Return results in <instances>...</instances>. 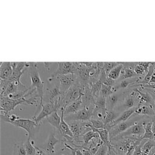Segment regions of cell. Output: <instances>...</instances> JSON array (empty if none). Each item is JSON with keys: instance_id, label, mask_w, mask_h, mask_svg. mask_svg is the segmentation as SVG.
<instances>
[{"instance_id": "obj_3", "label": "cell", "mask_w": 155, "mask_h": 155, "mask_svg": "<svg viewBox=\"0 0 155 155\" xmlns=\"http://www.w3.org/2000/svg\"><path fill=\"white\" fill-rule=\"evenodd\" d=\"M8 123L24 129L28 134V139H30L33 137L34 134L39 128V125H38L33 119H24L19 117L16 120L8 122Z\"/></svg>"}, {"instance_id": "obj_30", "label": "cell", "mask_w": 155, "mask_h": 155, "mask_svg": "<svg viewBox=\"0 0 155 155\" xmlns=\"http://www.w3.org/2000/svg\"><path fill=\"white\" fill-rule=\"evenodd\" d=\"M108 150V147L102 144L98 149L97 151L96 152V153L95 154V155H107V151Z\"/></svg>"}, {"instance_id": "obj_22", "label": "cell", "mask_w": 155, "mask_h": 155, "mask_svg": "<svg viewBox=\"0 0 155 155\" xmlns=\"http://www.w3.org/2000/svg\"><path fill=\"white\" fill-rule=\"evenodd\" d=\"M136 103V99L133 95H130L129 96H126L124 101V107L125 110H128L135 107Z\"/></svg>"}, {"instance_id": "obj_33", "label": "cell", "mask_w": 155, "mask_h": 155, "mask_svg": "<svg viewBox=\"0 0 155 155\" xmlns=\"http://www.w3.org/2000/svg\"><path fill=\"white\" fill-rule=\"evenodd\" d=\"M107 155H117L116 151H114V148H113L112 146L111 147L108 148Z\"/></svg>"}, {"instance_id": "obj_15", "label": "cell", "mask_w": 155, "mask_h": 155, "mask_svg": "<svg viewBox=\"0 0 155 155\" xmlns=\"http://www.w3.org/2000/svg\"><path fill=\"white\" fill-rule=\"evenodd\" d=\"M93 130H94V131L97 132L99 134V137L103 144L107 145L108 148L111 147L109 137V132L106 128L95 129L93 128Z\"/></svg>"}, {"instance_id": "obj_31", "label": "cell", "mask_w": 155, "mask_h": 155, "mask_svg": "<svg viewBox=\"0 0 155 155\" xmlns=\"http://www.w3.org/2000/svg\"><path fill=\"white\" fill-rule=\"evenodd\" d=\"M36 155H51V154L47 153L41 147H38L36 146ZM55 155H57V154Z\"/></svg>"}, {"instance_id": "obj_16", "label": "cell", "mask_w": 155, "mask_h": 155, "mask_svg": "<svg viewBox=\"0 0 155 155\" xmlns=\"http://www.w3.org/2000/svg\"><path fill=\"white\" fill-rule=\"evenodd\" d=\"M119 100V94L114 93L107 97V111L113 110Z\"/></svg>"}, {"instance_id": "obj_28", "label": "cell", "mask_w": 155, "mask_h": 155, "mask_svg": "<svg viewBox=\"0 0 155 155\" xmlns=\"http://www.w3.org/2000/svg\"><path fill=\"white\" fill-rule=\"evenodd\" d=\"M154 64H151V65L150 66L148 72L146 74L144 79L140 82L143 83V84H148L151 78V76L154 73Z\"/></svg>"}, {"instance_id": "obj_26", "label": "cell", "mask_w": 155, "mask_h": 155, "mask_svg": "<svg viewBox=\"0 0 155 155\" xmlns=\"http://www.w3.org/2000/svg\"><path fill=\"white\" fill-rule=\"evenodd\" d=\"M120 62H104V70L105 73L108 75L109 72L116 66L119 65Z\"/></svg>"}, {"instance_id": "obj_39", "label": "cell", "mask_w": 155, "mask_h": 155, "mask_svg": "<svg viewBox=\"0 0 155 155\" xmlns=\"http://www.w3.org/2000/svg\"><path fill=\"white\" fill-rule=\"evenodd\" d=\"M142 155H148V154H147V153H143V152H142Z\"/></svg>"}, {"instance_id": "obj_12", "label": "cell", "mask_w": 155, "mask_h": 155, "mask_svg": "<svg viewBox=\"0 0 155 155\" xmlns=\"http://www.w3.org/2000/svg\"><path fill=\"white\" fill-rule=\"evenodd\" d=\"M97 113L102 114L104 116V119H105L107 114V97L101 95H99L96 99L93 112V114Z\"/></svg>"}, {"instance_id": "obj_25", "label": "cell", "mask_w": 155, "mask_h": 155, "mask_svg": "<svg viewBox=\"0 0 155 155\" xmlns=\"http://www.w3.org/2000/svg\"><path fill=\"white\" fill-rule=\"evenodd\" d=\"M154 148H155V140H147L143 145L142 147V151L143 153L149 154Z\"/></svg>"}, {"instance_id": "obj_34", "label": "cell", "mask_w": 155, "mask_h": 155, "mask_svg": "<svg viewBox=\"0 0 155 155\" xmlns=\"http://www.w3.org/2000/svg\"><path fill=\"white\" fill-rule=\"evenodd\" d=\"M79 149L81 150L84 155H92V154L90 153V151L88 150L84 149V148H79Z\"/></svg>"}, {"instance_id": "obj_18", "label": "cell", "mask_w": 155, "mask_h": 155, "mask_svg": "<svg viewBox=\"0 0 155 155\" xmlns=\"http://www.w3.org/2000/svg\"><path fill=\"white\" fill-rule=\"evenodd\" d=\"M144 129L145 133L142 139L147 140H154V134L152 131V121L146 122L144 124Z\"/></svg>"}, {"instance_id": "obj_32", "label": "cell", "mask_w": 155, "mask_h": 155, "mask_svg": "<svg viewBox=\"0 0 155 155\" xmlns=\"http://www.w3.org/2000/svg\"><path fill=\"white\" fill-rule=\"evenodd\" d=\"M64 145L66 148H67L68 149L70 150L71 151V155H76V148H73L71 146H70L69 145H68L67 143H65Z\"/></svg>"}, {"instance_id": "obj_23", "label": "cell", "mask_w": 155, "mask_h": 155, "mask_svg": "<svg viewBox=\"0 0 155 155\" xmlns=\"http://www.w3.org/2000/svg\"><path fill=\"white\" fill-rule=\"evenodd\" d=\"M117 114L116 113L114 110H110L107 111V114L105 119H104V123L105 124V126L113 122L114 120L117 119Z\"/></svg>"}, {"instance_id": "obj_2", "label": "cell", "mask_w": 155, "mask_h": 155, "mask_svg": "<svg viewBox=\"0 0 155 155\" xmlns=\"http://www.w3.org/2000/svg\"><path fill=\"white\" fill-rule=\"evenodd\" d=\"M96 101H91L87 103L82 109L75 113L64 116V119L67 122L71 121H90L92 117L94 108Z\"/></svg>"}, {"instance_id": "obj_1", "label": "cell", "mask_w": 155, "mask_h": 155, "mask_svg": "<svg viewBox=\"0 0 155 155\" xmlns=\"http://www.w3.org/2000/svg\"><path fill=\"white\" fill-rule=\"evenodd\" d=\"M27 68H29V76L31 79V84L25 94V97L30 95L38 94L44 100V82L39 74L38 62H28Z\"/></svg>"}, {"instance_id": "obj_36", "label": "cell", "mask_w": 155, "mask_h": 155, "mask_svg": "<svg viewBox=\"0 0 155 155\" xmlns=\"http://www.w3.org/2000/svg\"><path fill=\"white\" fill-rule=\"evenodd\" d=\"M148 84H155V73L154 72L153 74V75L151 76V78Z\"/></svg>"}, {"instance_id": "obj_19", "label": "cell", "mask_w": 155, "mask_h": 155, "mask_svg": "<svg viewBox=\"0 0 155 155\" xmlns=\"http://www.w3.org/2000/svg\"><path fill=\"white\" fill-rule=\"evenodd\" d=\"M12 155H27L24 143L18 142L14 144Z\"/></svg>"}, {"instance_id": "obj_8", "label": "cell", "mask_w": 155, "mask_h": 155, "mask_svg": "<svg viewBox=\"0 0 155 155\" xmlns=\"http://www.w3.org/2000/svg\"><path fill=\"white\" fill-rule=\"evenodd\" d=\"M56 70L52 74L51 78H54L57 75L67 74L70 73L77 74V67L74 62H59Z\"/></svg>"}, {"instance_id": "obj_4", "label": "cell", "mask_w": 155, "mask_h": 155, "mask_svg": "<svg viewBox=\"0 0 155 155\" xmlns=\"http://www.w3.org/2000/svg\"><path fill=\"white\" fill-rule=\"evenodd\" d=\"M58 103L56 102H48L43 104L40 113L37 116H33V119L38 125H41L42 120L46 119L48 116L55 111H58Z\"/></svg>"}, {"instance_id": "obj_7", "label": "cell", "mask_w": 155, "mask_h": 155, "mask_svg": "<svg viewBox=\"0 0 155 155\" xmlns=\"http://www.w3.org/2000/svg\"><path fill=\"white\" fill-rule=\"evenodd\" d=\"M136 122H137V121L136 119H131L114 125L108 130L110 140L125 132L127 130L134 125Z\"/></svg>"}, {"instance_id": "obj_38", "label": "cell", "mask_w": 155, "mask_h": 155, "mask_svg": "<svg viewBox=\"0 0 155 155\" xmlns=\"http://www.w3.org/2000/svg\"><path fill=\"white\" fill-rule=\"evenodd\" d=\"M76 155H84V154L79 148H76Z\"/></svg>"}, {"instance_id": "obj_6", "label": "cell", "mask_w": 155, "mask_h": 155, "mask_svg": "<svg viewBox=\"0 0 155 155\" xmlns=\"http://www.w3.org/2000/svg\"><path fill=\"white\" fill-rule=\"evenodd\" d=\"M54 78H56L58 81V85L62 93H65L78 79L77 75L72 73L62 75H57Z\"/></svg>"}, {"instance_id": "obj_29", "label": "cell", "mask_w": 155, "mask_h": 155, "mask_svg": "<svg viewBox=\"0 0 155 155\" xmlns=\"http://www.w3.org/2000/svg\"><path fill=\"white\" fill-rule=\"evenodd\" d=\"M147 140V139H142V140L141 141L140 143L138 145H137L135 147V149L132 154V155H142V147L143 146V145L144 144V143Z\"/></svg>"}, {"instance_id": "obj_17", "label": "cell", "mask_w": 155, "mask_h": 155, "mask_svg": "<svg viewBox=\"0 0 155 155\" xmlns=\"http://www.w3.org/2000/svg\"><path fill=\"white\" fill-rule=\"evenodd\" d=\"M123 68H124V65L121 62H120L119 65L116 66L109 72L107 76L112 80H114V81L117 80L120 76Z\"/></svg>"}, {"instance_id": "obj_27", "label": "cell", "mask_w": 155, "mask_h": 155, "mask_svg": "<svg viewBox=\"0 0 155 155\" xmlns=\"http://www.w3.org/2000/svg\"><path fill=\"white\" fill-rule=\"evenodd\" d=\"M89 122L91 124L93 127L95 129L105 128V124L102 120L94 119V118H91Z\"/></svg>"}, {"instance_id": "obj_24", "label": "cell", "mask_w": 155, "mask_h": 155, "mask_svg": "<svg viewBox=\"0 0 155 155\" xmlns=\"http://www.w3.org/2000/svg\"><path fill=\"white\" fill-rule=\"evenodd\" d=\"M134 113H136V114L150 116L151 114V111L148 107L142 104L138 105V106H137Z\"/></svg>"}, {"instance_id": "obj_14", "label": "cell", "mask_w": 155, "mask_h": 155, "mask_svg": "<svg viewBox=\"0 0 155 155\" xmlns=\"http://www.w3.org/2000/svg\"><path fill=\"white\" fill-rule=\"evenodd\" d=\"M46 120L55 129L59 131L60 124L61 121V116H60L58 113V111H54L50 116H48L46 119Z\"/></svg>"}, {"instance_id": "obj_11", "label": "cell", "mask_w": 155, "mask_h": 155, "mask_svg": "<svg viewBox=\"0 0 155 155\" xmlns=\"http://www.w3.org/2000/svg\"><path fill=\"white\" fill-rule=\"evenodd\" d=\"M27 67L28 62H17L16 66L13 68V73L8 80L10 81L21 82V78L23 74L25 68H27Z\"/></svg>"}, {"instance_id": "obj_13", "label": "cell", "mask_w": 155, "mask_h": 155, "mask_svg": "<svg viewBox=\"0 0 155 155\" xmlns=\"http://www.w3.org/2000/svg\"><path fill=\"white\" fill-rule=\"evenodd\" d=\"M61 121L60 124L59 134H61L63 137H65L66 136H70V137H73V134L71 131L70 126L64 119V110H61Z\"/></svg>"}, {"instance_id": "obj_20", "label": "cell", "mask_w": 155, "mask_h": 155, "mask_svg": "<svg viewBox=\"0 0 155 155\" xmlns=\"http://www.w3.org/2000/svg\"><path fill=\"white\" fill-rule=\"evenodd\" d=\"M34 140L28 139L24 142V146L26 150L27 155H36V149L34 145Z\"/></svg>"}, {"instance_id": "obj_21", "label": "cell", "mask_w": 155, "mask_h": 155, "mask_svg": "<svg viewBox=\"0 0 155 155\" xmlns=\"http://www.w3.org/2000/svg\"><path fill=\"white\" fill-rule=\"evenodd\" d=\"M116 90H117V88H115L113 86L111 87V86H108L105 84H102L101 92H100V95L103 96L105 97H107L110 95L115 93Z\"/></svg>"}, {"instance_id": "obj_9", "label": "cell", "mask_w": 155, "mask_h": 155, "mask_svg": "<svg viewBox=\"0 0 155 155\" xmlns=\"http://www.w3.org/2000/svg\"><path fill=\"white\" fill-rule=\"evenodd\" d=\"M17 62H2L0 65V78L3 80H8L10 78L13 68Z\"/></svg>"}, {"instance_id": "obj_5", "label": "cell", "mask_w": 155, "mask_h": 155, "mask_svg": "<svg viewBox=\"0 0 155 155\" xmlns=\"http://www.w3.org/2000/svg\"><path fill=\"white\" fill-rule=\"evenodd\" d=\"M25 99L15 100L9 99L7 97L0 96V106H1V111L3 113V114L8 116L9 111L13 110L15 107L19 105L24 104Z\"/></svg>"}, {"instance_id": "obj_37", "label": "cell", "mask_w": 155, "mask_h": 155, "mask_svg": "<svg viewBox=\"0 0 155 155\" xmlns=\"http://www.w3.org/2000/svg\"><path fill=\"white\" fill-rule=\"evenodd\" d=\"M152 131L155 135V117L152 120Z\"/></svg>"}, {"instance_id": "obj_10", "label": "cell", "mask_w": 155, "mask_h": 155, "mask_svg": "<svg viewBox=\"0 0 155 155\" xmlns=\"http://www.w3.org/2000/svg\"><path fill=\"white\" fill-rule=\"evenodd\" d=\"M59 142V140L56 137L54 133H51L48 136L47 140L44 143L42 147H41L47 153L51 154H56L55 150V145Z\"/></svg>"}, {"instance_id": "obj_35", "label": "cell", "mask_w": 155, "mask_h": 155, "mask_svg": "<svg viewBox=\"0 0 155 155\" xmlns=\"http://www.w3.org/2000/svg\"><path fill=\"white\" fill-rule=\"evenodd\" d=\"M142 86L146 87V88H154L155 89V84H145L142 85Z\"/></svg>"}]
</instances>
